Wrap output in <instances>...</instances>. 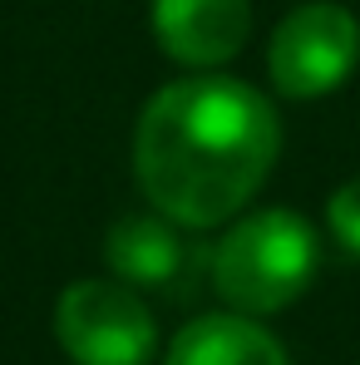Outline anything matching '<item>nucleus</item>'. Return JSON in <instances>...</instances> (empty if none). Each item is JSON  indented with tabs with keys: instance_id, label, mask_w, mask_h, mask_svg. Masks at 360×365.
<instances>
[{
	"instance_id": "20e7f679",
	"label": "nucleus",
	"mask_w": 360,
	"mask_h": 365,
	"mask_svg": "<svg viewBox=\"0 0 360 365\" xmlns=\"http://www.w3.org/2000/svg\"><path fill=\"white\" fill-rule=\"evenodd\" d=\"M360 64V20L341 0H301L272 30L267 74L282 99L336 94Z\"/></svg>"
},
{
	"instance_id": "6e6552de",
	"label": "nucleus",
	"mask_w": 360,
	"mask_h": 365,
	"mask_svg": "<svg viewBox=\"0 0 360 365\" xmlns=\"http://www.w3.org/2000/svg\"><path fill=\"white\" fill-rule=\"evenodd\" d=\"M326 227H331V237L346 247L351 257H360V173L346 178L331 192V202H326Z\"/></svg>"
},
{
	"instance_id": "f257e3e1",
	"label": "nucleus",
	"mask_w": 360,
	"mask_h": 365,
	"mask_svg": "<svg viewBox=\"0 0 360 365\" xmlns=\"http://www.w3.org/2000/svg\"><path fill=\"white\" fill-rule=\"evenodd\" d=\"M282 153V123L262 89L197 69L163 84L133 128V173L153 212L178 227H217L262 192Z\"/></svg>"
},
{
	"instance_id": "39448f33",
	"label": "nucleus",
	"mask_w": 360,
	"mask_h": 365,
	"mask_svg": "<svg viewBox=\"0 0 360 365\" xmlns=\"http://www.w3.org/2000/svg\"><path fill=\"white\" fill-rule=\"evenodd\" d=\"M153 40L182 69H217L237 60L252 35V0H153Z\"/></svg>"
},
{
	"instance_id": "7ed1b4c3",
	"label": "nucleus",
	"mask_w": 360,
	"mask_h": 365,
	"mask_svg": "<svg viewBox=\"0 0 360 365\" xmlns=\"http://www.w3.org/2000/svg\"><path fill=\"white\" fill-rule=\"evenodd\" d=\"M55 336L74 365H148L158 351V321L119 277H84L64 287Z\"/></svg>"
},
{
	"instance_id": "423d86ee",
	"label": "nucleus",
	"mask_w": 360,
	"mask_h": 365,
	"mask_svg": "<svg viewBox=\"0 0 360 365\" xmlns=\"http://www.w3.org/2000/svg\"><path fill=\"white\" fill-rule=\"evenodd\" d=\"M163 365H292L287 346L242 311H212L187 321L168 341Z\"/></svg>"
},
{
	"instance_id": "0eeeda50",
	"label": "nucleus",
	"mask_w": 360,
	"mask_h": 365,
	"mask_svg": "<svg viewBox=\"0 0 360 365\" xmlns=\"http://www.w3.org/2000/svg\"><path fill=\"white\" fill-rule=\"evenodd\" d=\"M104 262L109 272L128 282L133 292H158V287H173L187 267V242H182L178 222L173 217H123L109 227V242H104Z\"/></svg>"
},
{
	"instance_id": "f03ea898",
	"label": "nucleus",
	"mask_w": 360,
	"mask_h": 365,
	"mask_svg": "<svg viewBox=\"0 0 360 365\" xmlns=\"http://www.w3.org/2000/svg\"><path fill=\"white\" fill-rule=\"evenodd\" d=\"M316 262H321V242L311 222L292 207H262V212H242L217 237L207 257V277L232 311L272 316L311 287Z\"/></svg>"
}]
</instances>
